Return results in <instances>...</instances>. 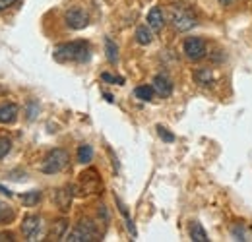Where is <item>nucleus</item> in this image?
Listing matches in <instances>:
<instances>
[{"label":"nucleus","mask_w":252,"mask_h":242,"mask_svg":"<svg viewBox=\"0 0 252 242\" xmlns=\"http://www.w3.org/2000/svg\"><path fill=\"white\" fill-rule=\"evenodd\" d=\"M57 62H88L92 57V47L88 41H72V43H64L59 45L53 53Z\"/></svg>","instance_id":"f257e3e1"},{"label":"nucleus","mask_w":252,"mask_h":242,"mask_svg":"<svg viewBox=\"0 0 252 242\" xmlns=\"http://www.w3.org/2000/svg\"><path fill=\"white\" fill-rule=\"evenodd\" d=\"M169 20H171V26L177 31H189L196 26V16L192 14V10H189L187 6H181V4L171 6Z\"/></svg>","instance_id":"f03ea898"},{"label":"nucleus","mask_w":252,"mask_h":242,"mask_svg":"<svg viewBox=\"0 0 252 242\" xmlns=\"http://www.w3.org/2000/svg\"><path fill=\"white\" fill-rule=\"evenodd\" d=\"M68 161H70L68 151H64V150H61V148H57V150H53V151L47 153V157L43 159L41 171H43L45 175H57V173H61L63 169L68 167Z\"/></svg>","instance_id":"7ed1b4c3"},{"label":"nucleus","mask_w":252,"mask_h":242,"mask_svg":"<svg viewBox=\"0 0 252 242\" xmlns=\"http://www.w3.org/2000/svg\"><path fill=\"white\" fill-rule=\"evenodd\" d=\"M97 237H99V235H97V227H95L90 219H82V221L68 233L66 241L68 242H92V241H97Z\"/></svg>","instance_id":"20e7f679"},{"label":"nucleus","mask_w":252,"mask_h":242,"mask_svg":"<svg viewBox=\"0 0 252 242\" xmlns=\"http://www.w3.org/2000/svg\"><path fill=\"white\" fill-rule=\"evenodd\" d=\"M185 55H187V59L192 62L196 60H202L204 57H206V41L202 39V37H189L187 41H185Z\"/></svg>","instance_id":"39448f33"},{"label":"nucleus","mask_w":252,"mask_h":242,"mask_svg":"<svg viewBox=\"0 0 252 242\" xmlns=\"http://www.w3.org/2000/svg\"><path fill=\"white\" fill-rule=\"evenodd\" d=\"M41 227H43V221H41L39 215H26L24 223H22V233L26 235L28 241H37L39 233H41Z\"/></svg>","instance_id":"423d86ee"},{"label":"nucleus","mask_w":252,"mask_h":242,"mask_svg":"<svg viewBox=\"0 0 252 242\" xmlns=\"http://www.w3.org/2000/svg\"><path fill=\"white\" fill-rule=\"evenodd\" d=\"M64 20H66V26L72 28V30H84V28L90 24L88 14H86L84 10H80V8H72V10H68L66 16H64Z\"/></svg>","instance_id":"0eeeda50"},{"label":"nucleus","mask_w":252,"mask_h":242,"mask_svg":"<svg viewBox=\"0 0 252 242\" xmlns=\"http://www.w3.org/2000/svg\"><path fill=\"white\" fill-rule=\"evenodd\" d=\"M154 90H156V93L161 95V97H169V95L173 93V82L169 80V76L158 74V76L154 78Z\"/></svg>","instance_id":"6e6552de"},{"label":"nucleus","mask_w":252,"mask_h":242,"mask_svg":"<svg viewBox=\"0 0 252 242\" xmlns=\"http://www.w3.org/2000/svg\"><path fill=\"white\" fill-rule=\"evenodd\" d=\"M18 113H20L18 105H14V103H2L0 105V124H12V122H16Z\"/></svg>","instance_id":"1a4fd4ad"},{"label":"nucleus","mask_w":252,"mask_h":242,"mask_svg":"<svg viewBox=\"0 0 252 242\" xmlns=\"http://www.w3.org/2000/svg\"><path fill=\"white\" fill-rule=\"evenodd\" d=\"M99 177H97V173L95 171H88V173H84L82 175V190H84V194H95L97 190H99Z\"/></svg>","instance_id":"9d476101"},{"label":"nucleus","mask_w":252,"mask_h":242,"mask_svg":"<svg viewBox=\"0 0 252 242\" xmlns=\"http://www.w3.org/2000/svg\"><path fill=\"white\" fill-rule=\"evenodd\" d=\"M72 198H74V188L72 186H66L61 188L57 194H55V200L61 208V212H68L70 210V204H72Z\"/></svg>","instance_id":"9b49d317"},{"label":"nucleus","mask_w":252,"mask_h":242,"mask_svg":"<svg viewBox=\"0 0 252 242\" xmlns=\"http://www.w3.org/2000/svg\"><path fill=\"white\" fill-rule=\"evenodd\" d=\"M148 26L152 28V31H159L163 30V26H165V16H163V12H161V8L158 6H154L150 12H148Z\"/></svg>","instance_id":"f8f14e48"},{"label":"nucleus","mask_w":252,"mask_h":242,"mask_svg":"<svg viewBox=\"0 0 252 242\" xmlns=\"http://www.w3.org/2000/svg\"><path fill=\"white\" fill-rule=\"evenodd\" d=\"M194 80L200 86H212L214 84V72H212V68H198L196 74H194Z\"/></svg>","instance_id":"ddd939ff"},{"label":"nucleus","mask_w":252,"mask_h":242,"mask_svg":"<svg viewBox=\"0 0 252 242\" xmlns=\"http://www.w3.org/2000/svg\"><path fill=\"white\" fill-rule=\"evenodd\" d=\"M66 231H68V221H66V219L57 221V223L51 227V239H53V241H61V239L66 237Z\"/></svg>","instance_id":"4468645a"},{"label":"nucleus","mask_w":252,"mask_h":242,"mask_svg":"<svg viewBox=\"0 0 252 242\" xmlns=\"http://www.w3.org/2000/svg\"><path fill=\"white\" fill-rule=\"evenodd\" d=\"M105 53H107V60L111 62V64L119 62V47L115 45V41L111 37L105 39Z\"/></svg>","instance_id":"2eb2a0df"},{"label":"nucleus","mask_w":252,"mask_h":242,"mask_svg":"<svg viewBox=\"0 0 252 242\" xmlns=\"http://www.w3.org/2000/svg\"><path fill=\"white\" fill-rule=\"evenodd\" d=\"M152 39H154V33H152V28H150V26H140V28L136 30V41H138L140 45H150Z\"/></svg>","instance_id":"dca6fc26"},{"label":"nucleus","mask_w":252,"mask_h":242,"mask_svg":"<svg viewBox=\"0 0 252 242\" xmlns=\"http://www.w3.org/2000/svg\"><path fill=\"white\" fill-rule=\"evenodd\" d=\"M190 239L194 242H208V235H206V231H204V227L200 225V223H192L190 225Z\"/></svg>","instance_id":"f3484780"},{"label":"nucleus","mask_w":252,"mask_h":242,"mask_svg":"<svg viewBox=\"0 0 252 242\" xmlns=\"http://www.w3.org/2000/svg\"><path fill=\"white\" fill-rule=\"evenodd\" d=\"M20 200H22V204H24V206H28V208H33V206H37V204L41 202V192H39V190L26 192L24 196H20Z\"/></svg>","instance_id":"a211bd4d"},{"label":"nucleus","mask_w":252,"mask_h":242,"mask_svg":"<svg viewBox=\"0 0 252 242\" xmlns=\"http://www.w3.org/2000/svg\"><path fill=\"white\" fill-rule=\"evenodd\" d=\"M92 159H94V148H92V146L84 144V146L78 148V161H80L82 165H88Z\"/></svg>","instance_id":"6ab92c4d"},{"label":"nucleus","mask_w":252,"mask_h":242,"mask_svg":"<svg viewBox=\"0 0 252 242\" xmlns=\"http://www.w3.org/2000/svg\"><path fill=\"white\" fill-rule=\"evenodd\" d=\"M154 93H156L154 86H140V88L134 90V95H136L140 101H152V99H154Z\"/></svg>","instance_id":"aec40b11"},{"label":"nucleus","mask_w":252,"mask_h":242,"mask_svg":"<svg viewBox=\"0 0 252 242\" xmlns=\"http://www.w3.org/2000/svg\"><path fill=\"white\" fill-rule=\"evenodd\" d=\"M12 219H14V212H12V208L0 202V225H2V223H10Z\"/></svg>","instance_id":"412c9836"},{"label":"nucleus","mask_w":252,"mask_h":242,"mask_svg":"<svg viewBox=\"0 0 252 242\" xmlns=\"http://www.w3.org/2000/svg\"><path fill=\"white\" fill-rule=\"evenodd\" d=\"M101 80L107 82V84H117V86H123V84H125V78H121V76H113V74H109V72H105V74L101 76Z\"/></svg>","instance_id":"4be33fe9"},{"label":"nucleus","mask_w":252,"mask_h":242,"mask_svg":"<svg viewBox=\"0 0 252 242\" xmlns=\"http://www.w3.org/2000/svg\"><path fill=\"white\" fill-rule=\"evenodd\" d=\"M12 150V142L8 140V138H4V136H0V159L2 157H6L8 153Z\"/></svg>","instance_id":"5701e85b"},{"label":"nucleus","mask_w":252,"mask_h":242,"mask_svg":"<svg viewBox=\"0 0 252 242\" xmlns=\"http://www.w3.org/2000/svg\"><path fill=\"white\" fill-rule=\"evenodd\" d=\"M158 132H159V136H161V140H165V142H175V136L167 130V128H163V126H158Z\"/></svg>","instance_id":"b1692460"},{"label":"nucleus","mask_w":252,"mask_h":242,"mask_svg":"<svg viewBox=\"0 0 252 242\" xmlns=\"http://www.w3.org/2000/svg\"><path fill=\"white\" fill-rule=\"evenodd\" d=\"M18 0H0V12L2 10H6V8H10V6H14Z\"/></svg>","instance_id":"393cba45"},{"label":"nucleus","mask_w":252,"mask_h":242,"mask_svg":"<svg viewBox=\"0 0 252 242\" xmlns=\"http://www.w3.org/2000/svg\"><path fill=\"white\" fill-rule=\"evenodd\" d=\"M0 192H2V194H4V196H8V198H10V196H12V192H10V190H8V188H4V186H2V184H0Z\"/></svg>","instance_id":"a878e982"},{"label":"nucleus","mask_w":252,"mask_h":242,"mask_svg":"<svg viewBox=\"0 0 252 242\" xmlns=\"http://www.w3.org/2000/svg\"><path fill=\"white\" fill-rule=\"evenodd\" d=\"M0 241H12V235H0Z\"/></svg>","instance_id":"bb28decb"},{"label":"nucleus","mask_w":252,"mask_h":242,"mask_svg":"<svg viewBox=\"0 0 252 242\" xmlns=\"http://www.w3.org/2000/svg\"><path fill=\"white\" fill-rule=\"evenodd\" d=\"M105 99H107L109 103H113V101H115V99H113V95H109V93H105Z\"/></svg>","instance_id":"cd10ccee"},{"label":"nucleus","mask_w":252,"mask_h":242,"mask_svg":"<svg viewBox=\"0 0 252 242\" xmlns=\"http://www.w3.org/2000/svg\"><path fill=\"white\" fill-rule=\"evenodd\" d=\"M233 0H220V4H223V6H227V4H231Z\"/></svg>","instance_id":"c85d7f7f"}]
</instances>
